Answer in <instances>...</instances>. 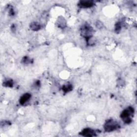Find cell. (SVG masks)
<instances>
[{
	"label": "cell",
	"mask_w": 137,
	"mask_h": 137,
	"mask_svg": "<svg viewBox=\"0 0 137 137\" xmlns=\"http://www.w3.org/2000/svg\"><path fill=\"white\" fill-rule=\"evenodd\" d=\"M133 109L131 108H129L123 112V113L121 115V117L124 120L125 122L127 123H129L130 122L131 120L130 116L133 113Z\"/></svg>",
	"instance_id": "obj_2"
},
{
	"label": "cell",
	"mask_w": 137,
	"mask_h": 137,
	"mask_svg": "<svg viewBox=\"0 0 137 137\" xmlns=\"http://www.w3.org/2000/svg\"><path fill=\"white\" fill-rule=\"evenodd\" d=\"M31 97V95L30 94L26 93L24 94V95L21 97V98L20 99V103L22 105L24 104V103H26L28 100L30 99Z\"/></svg>",
	"instance_id": "obj_4"
},
{
	"label": "cell",
	"mask_w": 137,
	"mask_h": 137,
	"mask_svg": "<svg viewBox=\"0 0 137 137\" xmlns=\"http://www.w3.org/2000/svg\"><path fill=\"white\" fill-rule=\"evenodd\" d=\"M63 91H64L65 92H68L69 91H71L72 90V86L71 85H65V86H64L63 88Z\"/></svg>",
	"instance_id": "obj_7"
},
{
	"label": "cell",
	"mask_w": 137,
	"mask_h": 137,
	"mask_svg": "<svg viewBox=\"0 0 137 137\" xmlns=\"http://www.w3.org/2000/svg\"><path fill=\"white\" fill-rule=\"evenodd\" d=\"M118 127V125L116 122L113 120H109L106 123L105 125V129L106 131L111 132L112 131L116 130Z\"/></svg>",
	"instance_id": "obj_1"
},
{
	"label": "cell",
	"mask_w": 137,
	"mask_h": 137,
	"mask_svg": "<svg viewBox=\"0 0 137 137\" xmlns=\"http://www.w3.org/2000/svg\"><path fill=\"white\" fill-rule=\"evenodd\" d=\"M79 4L82 7L90 8L93 5V3L91 1H81Z\"/></svg>",
	"instance_id": "obj_5"
},
{
	"label": "cell",
	"mask_w": 137,
	"mask_h": 137,
	"mask_svg": "<svg viewBox=\"0 0 137 137\" xmlns=\"http://www.w3.org/2000/svg\"><path fill=\"white\" fill-rule=\"evenodd\" d=\"M30 26L33 30H38L40 29V25L36 23H33Z\"/></svg>",
	"instance_id": "obj_6"
},
{
	"label": "cell",
	"mask_w": 137,
	"mask_h": 137,
	"mask_svg": "<svg viewBox=\"0 0 137 137\" xmlns=\"http://www.w3.org/2000/svg\"><path fill=\"white\" fill-rule=\"evenodd\" d=\"M6 85L8 86H10L13 85V82L11 81H7V83H6Z\"/></svg>",
	"instance_id": "obj_8"
},
{
	"label": "cell",
	"mask_w": 137,
	"mask_h": 137,
	"mask_svg": "<svg viewBox=\"0 0 137 137\" xmlns=\"http://www.w3.org/2000/svg\"><path fill=\"white\" fill-rule=\"evenodd\" d=\"M81 135L84 136L92 137L95 135V132L92 129H86L84 130L81 132Z\"/></svg>",
	"instance_id": "obj_3"
}]
</instances>
